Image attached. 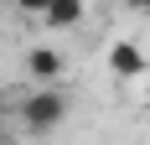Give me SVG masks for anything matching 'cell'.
Listing matches in <instances>:
<instances>
[{
  "mask_svg": "<svg viewBox=\"0 0 150 145\" xmlns=\"http://www.w3.org/2000/svg\"><path fill=\"white\" fill-rule=\"evenodd\" d=\"M42 21H47V26H57V31L78 26V21H83V0H47Z\"/></svg>",
  "mask_w": 150,
  "mask_h": 145,
  "instance_id": "277c9868",
  "label": "cell"
},
{
  "mask_svg": "<svg viewBox=\"0 0 150 145\" xmlns=\"http://www.w3.org/2000/svg\"><path fill=\"white\" fill-rule=\"evenodd\" d=\"M109 72L124 78V83L140 78V72H145V52H140V42H114V47H109Z\"/></svg>",
  "mask_w": 150,
  "mask_h": 145,
  "instance_id": "3957f363",
  "label": "cell"
},
{
  "mask_svg": "<svg viewBox=\"0 0 150 145\" xmlns=\"http://www.w3.org/2000/svg\"><path fill=\"white\" fill-rule=\"evenodd\" d=\"M124 5H140V11H145V0H124Z\"/></svg>",
  "mask_w": 150,
  "mask_h": 145,
  "instance_id": "8992f818",
  "label": "cell"
},
{
  "mask_svg": "<svg viewBox=\"0 0 150 145\" xmlns=\"http://www.w3.org/2000/svg\"><path fill=\"white\" fill-rule=\"evenodd\" d=\"M26 72L36 83H57L62 72H67V57H62L57 47H36V52H26Z\"/></svg>",
  "mask_w": 150,
  "mask_h": 145,
  "instance_id": "7a4b0ae2",
  "label": "cell"
},
{
  "mask_svg": "<svg viewBox=\"0 0 150 145\" xmlns=\"http://www.w3.org/2000/svg\"><path fill=\"white\" fill-rule=\"evenodd\" d=\"M0 145H11V140H5V130H0Z\"/></svg>",
  "mask_w": 150,
  "mask_h": 145,
  "instance_id": "52a82bcc",
  "label": "cell"
},
{
  "mask_svg": "<svg viewBox=\"0 0 150 145\" xmlns=\"http://www.w3.org/2000/svg\"><path fill=\"white\" fill-rule=\"evenodd\" d=\"M62 119H67V93H62L57 83H42L36 93H31L26 104H21V124H26L31 135H47L57 130Z\"/></svg>",
  "mask_w": 150,
  "mask_h": 145,
  "instance_id": "6da1fadb",
  "label": "cell"
},
{
  "mask_svg": "<svg viewBox=\"0 0 150 145\" xmlns=\"http://www.w3.org/2000/svg\"><path fill=\"white\" fill-rule=\"evenodd\" d=\"M16 5H21L26 16H42V11H47V0H16Z\"/></svg>",
  "mask_w": 150,
  "mask_h": 145,
  "instance_id": "5b68a950",
  "label": "cell"
},
{
  "mask_svg": "<svg viewBox=\"0 0 150 145\" xmlns=\"http://www.w3.org/2000/svg\"><path fill=\"white\" fill-rule=\"evenodd\" d=\"M145 11H150V0H145Z\"/></svg>",
  "mask_w": 150,
  "mask_h": 145,
  "instance_id": "ba28073f",
  "label": "cell"
}]
</instances>
